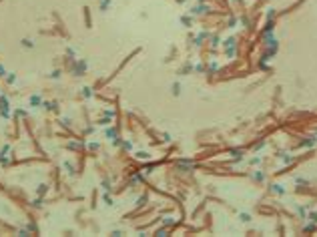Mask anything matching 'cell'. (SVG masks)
<instances>
[{"label":"cell","mask_w":317,"mask_h":237,"mask_svg":"<svg viewBox=\"0 0 317 237\" xmlns=\"http://www.w3.org/2000/svg\"><path fill=\"white\" fill-rule=\"evenodd\" d=\"M271 191L277 193V195H283L285 193V189H281V185H271Z\"/></svg>","instance_id":"6da1fadb"},{"label":"cell","mask_w":317,"mask_h":237,"mask_svg":"<svg viewBox=\"0 0 317 237\" xmlns=\"http://www.w3.org/2000/svg\"><path fill=\"white\" fill-rule=\"evenodd\" d=\"M111 6V0H101V10H106Z\"/></svg>","instance_id":"7a4b0ae2"},{"label":"cell","mask_w":317,"mask_h":237,"mask_svg":"<svg viewBox=\"0 0 317 237\" xmlns=\"http://www.w3.org/2000/svg\"><path fill=\"white\" fill-rule=\"evenodd\" d=\"M22 44H24V46H26V48H28V46H30V48H32V40H28V38H26V40H22Z\"/></svg>","instance_id":"3957f363"},{"label":"cell","mask_w":317,"mask_h":237,"mask_svg":"<svg viewBox=\"0 0 317 237\" xmlns=\"http://www.w3.org/2000/svg\"><path fill=\"white\" fill-rule=\"evenodd\" d=\"M253 177H255L257 181H263V179H265V175H263V173H257V175H253Z\"/></svg>","instance_id":"277c9868"},{"label":"cell","mask_w":317,"mask_h":237,"mask_svg":"<svg viewBox=\"0 0 317 237\" xmlns=\"http://www.w3.org/2000/svg\"><path fill=\"white\" fill-rule=\"evenodd\" d=\"M259 163H261L259 157H253V159H251V165H259Z\"/></svg>","instance_id":"5b68a950"},{"label":"cell","mask_w":317,"mask_h":237,"mask_svg":"<svg viewBox=\"0 0 317 237\" xmlns=\"http://www.w3.org/2000/svg\"><path fill=\"white\" fill-rule=\"evenodd\" d=\"M297 183H299V185H307V179H303V177H297Z\"/></svg>","instance_id":"8992f818"},{"label":"cell","mask_w":317,"mask_h":237,"mask_svg":"<svg viewBox=\"0 0 317 237\" xmlns=\"http://www.w3.org/2000/svg\"><path fill=\"white\" fill-rule=\"evenodd\" d=\"M241 221L247 223V221H249V215H247V213H241Z\"/></svg>","instance_id":"52a82bcc"},{"label":"cell","mask_w":317,"mask_h":237,"mask_svg":"<svg viewBox=\"0 0 317 237\" xmlns=\"http://www.w3.org/2000/svg\"><path fill=\"white\" fill-rule=\"evenodd\" d=\"M173 92H175V95H179V92H181V91H179V84H173Z\"/></svg>","instance_id":"ba28073f"}]
</instances>
